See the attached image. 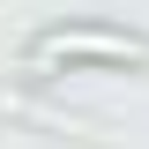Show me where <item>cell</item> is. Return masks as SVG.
Returning <instances> with one entry per match:
<instances>
[{
    "label": "cell",
    "mask_w": 149,
    "mask_h": 149,
    "mask_svg": "<svg viewBox=\"0 0 149 149\" xmlns=\"http://www.w3.org/2000/svg\"><path fill=\"white\" fill-rule=\"evenodd\" d=\"M30 60H149V37L97 30V22H60V30L30 37Z\"/></svg>",
    "instance_id": "obj_1"
}]
</instances>
